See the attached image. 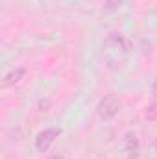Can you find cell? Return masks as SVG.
Here are the masks:
<instances>
[{
    "label": "cell",
    "instance_id": "cell-1",
    "mask_svg": "<svg viewBox=\"0 0 157 159\" xmlns=\"http://www.w3.org/2000/svg\"><path fill=\"white\" fill-rule=\"evenodd\" d=\"M128 56V44L122 34H109L102 44V57L109 69H117Z\"/></svg>",
    "mask_w": 157,
    "mask_h": 159
},
{
    "label": "cell",
    "instance_id": "cell-2",
    "mask_svg": "<svg viewBox=\"0 0 157 159\" xmlns=\"http://www.w3.org/2000/svg\"><path fill=\"white\" fill-rule=\"evenodd\" d=\"M118 109H120V102H118V98L115 94L104 96V98L98 102V106H96V113H98V117L102 120L113 119L118 113Z\"/></svg>",
    "mask_w": 157,
    "mask_h": 159
},
{
    "label": "cell",
    "instance_id": "cell-3",
    "mask_svg": "<svg viewBox=\"0 0 157 159\" xmlns=\"http://www.w3.org/2000/svg\"><path fill=\"white\" fill-rule=\"evenodd\" d=\"M59 133H61V131H59L57 128H48V129L41 131L39 135H37V139H35V148H37L39 152H46V150L52 146V143L56 141V137H57Z\"/></svg>",
    "mask_w": 157,
    "mask_h": 159
},
{
    "label": "cell",
    "instance_id": "cell-4",
    "mask_svg": "<svg viewBox=\"0 0 157 159\" xmlns=\"http://www.w3.org/2000/svg\"><path fill=\"white\" fill-rule=\"evenodd\" d=\"M122 146H124V150L126 152H129V154H135L137 152V148H139V139H137V135L135 133H126L124 135V139H122Z\"/></svg>",
    "mask_w": 157,
    "mask_h": 159
},
{
    "label": "cell",
    "instance_id": "cell-5",
    "mask_svg": "<svg viewBox=\"0 0 157 159\" xmlns=\"http://www.w3.org/2000/svg\"><path fill=\"white\" fill-rule=\"evenodd\" d=\"M22 78H24V69L19 67V69H15V70H11V72L6 74L4 83H6V85H15V83H19Z\"/></svg>",
    "mask_w": 157,
    "mask_h": 159
},
{
    "label": "cell",
    "instance_id": "cell-6",
    "mask_svg": "<svg viewBox=\"0 0 157 159\" xmlns=\"http://www.w3.org/2000/svg\"><path fill=\"white\" fill-rule=\"evenodd\" d=\"M144 119L150 120V122H155L157 120V102L150 104V106L146 107V111H144Z\"/></svg>",
    "mask_w": 157,
    "mask_h": 159
},
{
    "label": "cell",
    "instance_id": "cell-7",
    "mask_svg": "<svg viewBox=\"0 0 157 159\" xmlns=\"http://www.w3.org/2000/svg\"><path fill=\"white\" fill-rule=\"evenodd\" d=\"M122 4H124V0H105L104 9L105 11H117V9H120Z\"/></svg>",
    "mask_w": 157,
    "mask_h": 159
},
{
    "label": "cell",
    "instance_id": "cell-8",
    "mask_svg": "<svg viewBox=\"0 0 157 159\" xmlns=\"http://www.w3.org/2000/svg\"><path fill=\"white\" fill-rule=\"evenodd\" d=\"M148 148H150L152 156H154V157H157V137L154 139V141H152V143H150V146H148Z\"/></svg>",
    "mask_w": 157,
    "mask_h": 159
},
{
    "label": "cell",
    "instance_id": "cell-9",
    "mask_svg": "<svg viewBox=\"0 0 157 159\" xmlns=\"http://www.w3.org/2000/svg\"><path fill=\"white\" fill-rule=\"evenodd\" d=\"M152 94L157 98V80H154V83H152Z\"/></svg>",
    "mask_w": 157,
    "mask_h": 159
},
{
    "label": "cell",
    "instance_id": "cell-10",
    "mask_svg": "<svg viewBox=\"0 0 157 159\" xmlns=\"http://www.w3.org/2000/svg\"><path fill=\"white\" fill-rule=\"evenodd\" d=\"M50 159H63V156H52Z\"/></svg>",
    "mask_w": 157,
    "mask_h": 159
}]
</instances>
